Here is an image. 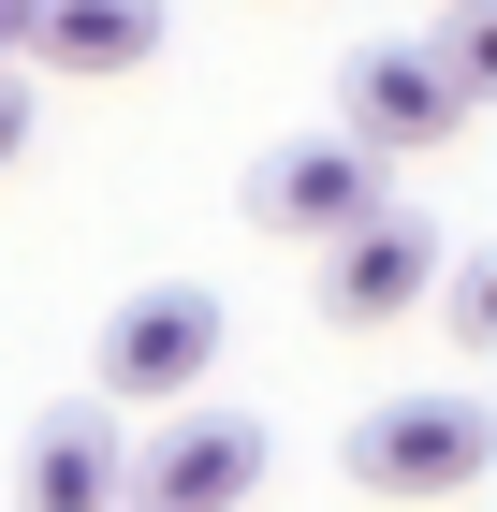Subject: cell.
<instances>
[{"instance_id": "cell-9", "label": "cell", "mask_w": 497, "mask_h": 512, "mask_svg": "<svg viewBox=\"0 0 497 512\" xmlns=\"http://www.w3.org/2000/svg\"><path fill=\"white\" fill-rule=\"evenodd\" d=\"M424 293H439V322H454L468 352H483V337H497V264H439V278H424Z\"/></svg>"}, {"instance_id": "cell-12", "label": "cell", "mask_w": 497, "mask_h": 512, "mask_svg": "<svg viewBox=\"0 0 497 512\" xmlns=\"http://www.w3.org/2000/svg\"><path fill=\"white\" fill-rule=\"evenodd\" d=\"M15 59H30V0H0V74H15Z\"/></svg>"}, {"instance_id": "cell-2", "label": "cell", "mask_w": 497, "mask_h": 512, "mask_svg": "<svg viewBox=\"0 0 497 512\" xmlns=\"http://www.w3.org/2000/svg\"><path fill=\"white\" fill-rule=\"evenodd\" d=\"M88 366H103V410H176V395H205V366H220V293H191V278L117 293Z\"/></svg>"}, {"instance_id": "cell-8", "label": "cell", "mask_w": 497, "mask_h": 512, "mask_svg": "<svg viewBox=\"0 0 497 512\" xmlns=\"http://www.w3.org/2000/svg\"><path fill=\"white\" fill-rule=\"evenodd\" d=\"M30 59H59V74H147L161 59V0H30Z\"/></svg>"}, {"instance_id": "cell-4", "label": "cell", "mask_w": 497, "mask_h": 512, "mask_svg": "<svg viewBox=\"0 0 497 512\" xmlns=\"http://www.w3.org/2000/svg\"><path fill=\"white\" fill-rule=\"evenodd\" d=\"M337 132H351V147H381V161H424V147H454V132H468V88H454L439 44H366V59L337 74Z\"/></svg>"}, {"instance_id": "cell-10", "label": "cell", "mask_w": 497, "mask_h": 512, "mask_svg": "<svg viewBox=\"0 0 497 512\" xmlns=\"http://www.w3.org/2000/svg\"><path fill=\"white\" fill-rule=\"evenodd\" d=\"M439 59H454V88H468V103L497 88V15H483V0H454V30H439Z\"/></svg>"}, {"instance_id": "cell-1", "label": "cell", "mask_w": 497, "mask_h": 512, "mask_svg": "<svg viewBox=\"0 0 497 512\" xmlns=\"http://www.w3.org/2000/svg\"><path fill=\"white\" fill-rule=\"evenodd\" d=\"M497 469V410L483 395H381L351 425V483L366 498H468Z\"/></svg>"}, {"instance_id": "cell-11", "label": "cell", "mask_w": 497, "mask_h": 512, "mask_svg": "<svg viewBox=\"0 0 497 512\" xmlns=\"http://www.w3.org/2000/svg\"><path fill=\"white\" fill-rule=\"evenodd\" d=\"M15 161H30V88L0 74V176H15Z\"/></svg>"}, {"instance_id": "cell-7", "label": "cell", "mask_w": 497, "mask_h": 512, "mask_svg": "<svg viewBox=\"0 0 497 512\" xmlns=\"http://www.w3.org/2000/svg\"><path fill=\"white\" fill-rule=\"evenodd\" d=\"M15 512H117V410H44L15 454Z\"/></svg>"}, {"instance_id": "cell-3", "label": "cell", "mask_w": 497, "mask_h": 512, "mask_svg": "<svg viewBox=\"0 0 497 512\" xmlns=\"http://www.w3.org/2000/svg\"><path fill=\"white\" fill-rule=\"evenodd\" d=\"M278 469V439L249 410H191V425H161L147 454H117V512H249Z\"/></svg>"}, {"instance_id": "cell-6", "label": "cell", "mask_w": 497, "mask_h": 512, "mask_svg": "<svg viewBox=\"0 0 497 512\" xmlns=\"http://www.w3.org/2000/svg\"><path fill=\"white\" fill-rule=\"evenodd\" d=\"M381 205V147H351V132H307V147H278L264 176H249V220L264 235H337V220H366Z\"/></svg>"}, {"instance_id": "cell-5", "label": "cell", "mask_w": 497, "mask_h": 512, "mask_svg": "<svg viewBox=\"0 0 497 512\" xmlns=\"http://www.w3.org/2000/svg\"><path fill=\"white\" fill-rule=\"evenodd\" d=\"M424 278H439V235L381 191L366 220H337V235H322V322H351V337H366V322L424 308Z\"/></svg>"}]
</instances>
